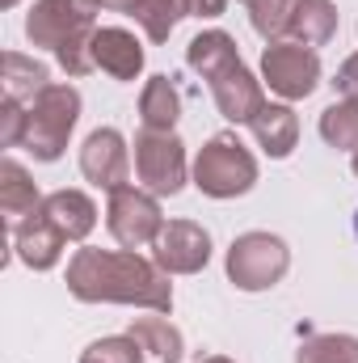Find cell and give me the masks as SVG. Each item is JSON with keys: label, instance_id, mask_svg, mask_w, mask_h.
I'll return each mask as SVG.
<instances>
[{"label": "cell", "instance_id": "cell-4", "mask_svg": "<svg viewBox=\"0 0 358 363\" xmlns=\"http://www.w3.org/2000/svg\"><path fill=\"white\" fill-rule=\"evenodd\" d=\"M97 9L101 0H38L25 17V38L34 47L64 51L72 43H89L97 34Z\"/></svg>", "mask_w": 358, "mask_h": 363}, {"label": "cell", "instance_id": "cell-14", "mask_svg": "<svg viewBox=\"0 0 358 363\" xmlns=\"http://www.w3.org/2000/svg\"><path fill=\"white\" fill-rule=\"evenodd\" d=\"M127 338L139 347V359L144 363H181V355H185L181 330L169 325L165 317H135Z\"/></svg>", "mask_w": 358, "mask_h": 363}, {"label": "cell", "instance_id": "cell-5", "mask_svg": "<svg viewBox=\"0 0 358 363\" xmlns=\"http://www.w3.org/2000/svg\"><path fill=\"white\" fill-rule=\"evenodd\" d=\"M291 267V250L274 233H245L228 250V279L241 291H266Z\"/></svg>", "mask_w": 358, "mask_h": 363}, {"label": "cell", "instance_id": "cell-15", "mask_svg": "<svg viewBox=\"0 0 358 363\" xmlns=\"http://www.w3.org/2000/svg\"><path fill=\"white\" fill-rule=\"evenodd\" d=\"M42 216L68 241H85L93 233V224H97V207H93L89 194H81V190H55V194H47L42 199Z\"/></svg>", "mask_w": 358, "mask_h": 363}, {"label": "cell", "instance_id": "cell-9", "mask_svg": "<svg viewBox=\"0 0 358 363\" xmlns=\"http://www.w3.org/2000/svg\"><path fill=\"white\" fill-rule=\"evenodd\" d=\"M152 262L165 274H198L211 262V233L194 220H169L152 245Z\"/></svg>", "mask_w": 358, "mask_h": 363}, {"label": "cell", "instance_id": "cell-12", "mask_svg": "<svg viewBox=\"0 0 358 363\" xmlns=\"http://www.w3.org/2000/svg\"><path fill=\"white\" fill-rule=\"evenodd\" d=\"M93 64L114 81H135L144 72V47L131 30L105 26V30L93 34Z\"/></svg>", "mask_w": 358, "mask_h": 363}, {"label": "cell", "instance_id": "cell-11", "mask_svg": "<svg viewBox=\"0 0 358 363\" xmlns=\"http://www.w3.org/2000/svg\"><path fill=\"white\" fill-rule=\"evenodd\" d=\"M64 241L68 237L42 216V207L34 216H25L21 224H13V250L30 271H51L59 262V254H64Z\"/></svg>", "mask_w": 358, "mask_h": 363}, {"label": "cell", "instance_id": "cell-2", "mask_svg": "<svg viewBox=\"0 0 358 363\" xmlns=\"http://www.w3.org/2000/svg\"><path fill=\"white\" fill-rule=\"evenodd\" d=\"M76 118H81V93L72 85H47L25 106V140H21V148L34 152V161H59Z\"/></svg>", "mask_w": 358, "mask_h": 363}, {"label": "cell", "instance_id": "cell-34", "mask_svg": "<svg viewBox=\"0 0 358 363\" xmlns=\"http://www.w3.org/2000/svg\"><path fill=\"white\" fill-rule=\"evenodd\" d=\"M354 228H358V216H354Z\"/></svg>", "mask_w": 358, "mask_h": 363}, {"label": "cell", "instance_id": "cell-21", "mask_svg": "<svg viewBox=\"0 0 358 363\" xmlns=\"http://www.w3.org/2000/svg\"><path fill=\"white\" fill-rule=\"evenodd\" d=\"M0 68H4V97L8 101H21V106H30L38 93L51 85V77H47V64H38V60H30V55H21V51H4V60H0Z\"/></svg>", "mask_w": 358, "mask_h": 363}, {"label": "cell", "instance_id": "cell-16", "mask_svg": "<svg viewBox=\"0 0 358 363\" xmlns=\"http://www.w3.org/2000/svg\"><path fill=\"white\" fill-rule=\"evenodd\" d=\"M291 43L299 47H325L337 34V9L333 0H291Z\"/></svg>", "mask_w": 358, "mask_h": 363}, {"label": "cell", "instance_id": "cell-24", "mask_svg": "<svg viewBox=\"0 0 358 363\" xmlns=\"http://www.w3.org/2000/svg\"><path fill=\"white\" fill-rule=\"evenodd\" d=\"M181 17H190L185 0H139L135 4V21L144 26V34L152 43H169V34H173V26Z\"/></svg>", "mask_w": 358, "mask_h": 363}, {"label": "cell", "instance_id": "cell-18", "mask_svg": "<svg viewBox=\"0 0 358 363\" xmlns=\"http://www.w3.org/2000/svg\"><path fill=\"white\" fill-rule=\"evenodd\" d=\"M249 127H253V140L266 148L274 161L291 157V148H295V140H299V118H295L291 106H270L266 101Z\"/></svg>", "mask_w": 358, "mask_h": 363}, {"label": "cell", "instance_id": "cell-6", "mask_svg": "<svg viewBox=\"0 0 358 363\" xmlns=\"http://www.w3.org/2000/svg\"><path fill=\"white\" fill-rule=\"evenodd\" d=\"M105 224H110V237H114L122 250L156 245V237H161V228H165L161 207H156V194H148V190H139V186H118V190H110Z\"/></svg>", "mask_w": 358, "mask_h": 363}, {"label": "cell", "instance_id": "cell-29", "mask_svg": "<svg viewBox=\"0 0 358 363\" xmlns=\"http://www.w3.org/2000/svg\"><path fill=\"white\" fill-rule=\"evenodd\" d=\"M224 9H228V0H185L190 17H219Z\"/></svg>", "mask_w": 358, "mask_h": 363}, {"label": "cell", "instance_id": "cell-7", "mask_svg": "<svg viewBox=\"0 0 358 363\" xmlns=\"http://www.w3.org/2000/svg\"><path fill=\"white\" fill-rule=\"evenodd\" d=\"M135 174L148 194H178L185 186V144L173 131L135 135Z\"/></svg>", "mask_w": 358, "mask_h": 363}, {"label": "cell", "instance_id": "cell-8", "mask_svg": "<svg viewBox=\"0 0 358 363\" xmlns=\"http://www.w3.org/2000/svg\"><path fill=\"white\" fill-rule=\"evenodd\" d=\"M262 81L270 85V93L299 101L321 85V55L312 47H299V43H266Z\"/></svg>", "mask_w": 358, "mask_h": 363}, {"label": "cell", "instance_id": "cell-22", "mask_svg": "<svg viewBox=\"0 0 358 363\" xmlns=\"http://www.w3.org/2000/svg\"><path fill=\"white\" fill-rule=\"evenodd\" d=\"M321 140L337 152H358V101L342 97L321 110Z\"/></svg>", "mask_w": 358, "mask_h": 363}, {"label": "cell", "instance_id": "cell-28", "mask_svg": "<svg viewBox=\"0 0 358 363\" xmlns=\"http://www.w3.org/2000/svg\"><path fill=\"white\" fill-rule=\"evenodd\" d=\"M333 89L342 93V97H350V101H358V51L337 68V77H333Z\"/></svg>", "mask_w": 358, "mask_h": 363}, {"label": "cell", "instance_id": "cell-33", "mask_svg": "<svg viewBox=\"0 0 358 363\" xmlns=\"http://www.w3.org/2000/svg\"><path fill=\"white\" fill-rule=\"evenodd\" d=\"M354 178H358V152H354Z\"/></svg>", "mask_w": 358, "mask_h": 363}, {"label": "cell", "instance_id": "cell-26", "mask_svg": "<svg viewBox=\"0 0 358 363\" xmlns=\"http://www.w3.org/2000/svg\"><path fill=\"white\" fill-rule=\"evenodd\" d=\"M81 363H144L139 359V347L131 338H97L85 347Z\"/></svg>", "mask_w": 358, "mask_h": 363}, {"label": "cell", "instance_id": "cell-1", "mask_svg": "<svg viewBox=\"0 0 358 363\" xmlns=\"http://www.w3.org/2000/svg\"><path fill=\"white\" fill-rule=\"evenodd\" d=\"M68 291L85 304H135L152 313L173 308V283L135 250H76L68 262Z\"/></svg>", "mask_w": 358, "mask_h": 363}, {"label": "cell", "instance_id": "cell-32", "mask_svg": "<svg viewBox=\"0 0 358 363\" xmlns=\"http://www.w3.org/2000/svg\"><path fill=\"white\" fill-rule=\"evenodd\" d=\"M13 4H17V0H0V9H13Z\"/></svg>", "mask_w": 358, "mask_h": 363}, {"label": "cell", "instance_id": "cell-10", "mask_svg": "<svg viewBox=\"0 0 358 363\" xmlns=\"http://www.w3.org/2000/svg\"><path fill=\"white\" fill-rule=\"evenodd\" d=\"M81 174L101 186V190H118L127 186V174H131V157H127V140L114 131V127H97L85 148H81Z\"/></svg>", "mask_w": 358, "mask_h": 363}, {"label": "cell", "instance_id": "cell-31", "mask_svg": "<svg viewBox=\"0 0 358 363\" xmlns=\"http://www.w3.org/2000/svg\"><path fill=\"white\" fill-rule=\"evenodd\" d=\"M202 363H232V359H224V355H211V359H202Z\"/></svg>", "mask_w": 358, "mask_h": 363}, {"label": "cell", "instance_id": "cell-25", "mask_svg": "<svg viewBox=\"0 0 358 363\" xmlns=\"http://www.w3.org/2000/svg\"><path fill=\"white\" fill-rule=\"evenodd\" d=\"M249 21L266 43H282L291 26V0H249Z\"/></svg>", "mask_w": 358, "mask_h": 363}, {"label": "cell", "instance_id": "cell-3", "mask_svg": "<svg viewBox=\"0 0 358 363\" xmlns=\"http://www.w3.org/2000/svg\"><path fill=\"white\" fill-rule=\"evenodd\" d=\"M258 182V161L253 152L236 140V135H215L198 148V161H194V186L207 194V199H236V194H249Z\"/></svg>", "mask_w": 358, "mask_h": 363}, {"label": "cell", "instance_id": "cell-30", "mask_svg": "<svg viewBox=\"0 0 358 363\" xmlns=\"http://www.w3.org/2000/svg\"><path fill=\"white\" fill-rule=\"evenodd\" d=\"M135 4H139V0H101V9L122 13V17H135Z\"/></svg>", "mask_w": 358, "mask_h": 363}, {"label": "cell", "instance_id": "cell-19", "mask_svg": "<svg viewBox=\"0 0 358 363\" xmlns=\"http://www.w3.org/2000/svg\"><path fill=\"white\" fill-rule=\"evenodd\" d=\"M38 207H42V194H38L34 178H30L13 157H4V161H0V211H4L13 224H21V220L34 216Z\"/></svg>", "mask_w": 358, "mask_h": 363}, {"label": "cell", "instance_id": "cell-13", "mask_svg": "<svg viewBox=\"0 0 358 363\" xmlns=\"http://www.w3.org/2000/svg\"><path fill=\"white\" fill-rule=\"evenodd\" d=\"M211 93H215V106H219V114H224L228 123H253L258 110L266 106L262 81H258L245 64H236V68H228L224 77H215V81H211Z\"/></svg>", "mask_w": 358, "mask_h": 363}, {"label": "cell", "instance_id": "cell-23", "mask_svg": "<svg viewBox=\"0 0 358 363\" xmlns=\"http://www.w3.org/2000/svg\"><path fill=\"white\" fill-rule=\"evenodd\" d=\"M295 363H358V338H350V334H312L295 351Z\"/></svg>", "mask_w": 358, "mask_h": 363}, {"label": "cell", "instance_id": "cell-20", "mask_svg": "<svg viewBox=\"0 0 358 363\" xmlns=\"http://www.w3.org/2000/svg\"><path fill=\"white\" fill-rule=\"evenodd\" d=\"M139 118L144 131H173L181 118V93L169 77H152L139 93Z\"/></svg>", "mask_w": 358, "mask_h": 363}, {"label": "cell", "instance_id": "cell-27", "mask_svg": "<svg viewBox=\"0 0 358 363\" xmlns=\"http://www.w3.org/2000/svg\"><path fill=\"white\" fill-rule=\"evenodd\" d=\"M25 140V106L21 101H0V144L4 148H21Z\"/></svg>", "mask_w": 358, "mask_h": 363}, {"label": "cell", "instance_id": "cell-17", "mask_svg": "<svg viewBox=\"0 0 358 363\" xmlns=\"http://www.w3.org/2000/svg\"><path fill=\"white\" fill-rule=\"evenodd\" d=\"M185 64H190L198 77L215 81V77H224L228 68H236V64H241L236 38H232V34H224V30H207V34L190 38V47H185Z\"/></svg>", "mask_w": 358, "mask_h": 363}]
</instances>
